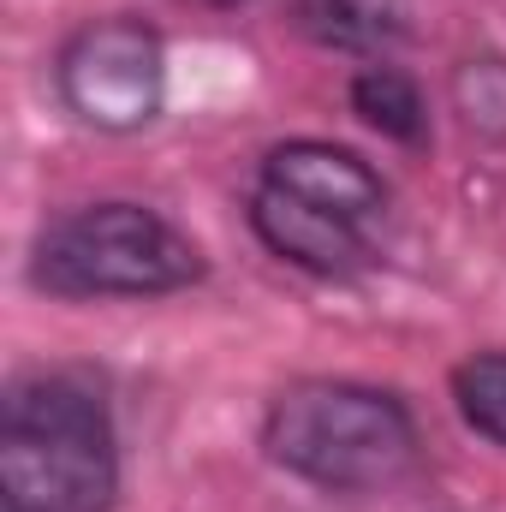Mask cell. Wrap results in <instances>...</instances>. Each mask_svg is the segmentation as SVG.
I'll return each instance as SVG.
<instances>
[{
    "mask_svg": "<svg viewBox=\"0 0 506 512\" xmlns=\"http://www.w3.org/2000/svg\"><path fill=\"white\" fill-rule=\"evenodd\" d=\"M262 459L322 495H387L423 465V423L399 387L358 376H298L256 423Z\"/></svg>",
    "mask_w": 506,
    "mask_h": 512,
    "instance_id": "cell-1",
    "label": "cell"
},
{
    "mask_svg": "<svg viewBox=\"0 0 506 512\" xmlns=\"http://www.w3.org/2000/svg\"><path fill=\"white\" fill-rule=\"evenodd\" d=\"M447 108L483 149H506V54L501 48H477V54L453 60Z\"/></svg>",
    "mask_w": 506,
    "mask_h": 512,
    "instance_id": "cell-9",
    "label": "cell"
},
{
    "mask_svg": "<svg viewBox=\"0 0 506 512\" xmlns=\"http://www.w3.org/2000/svg\"><path fill=\"white\" fill-rule=\"evenodd\" d=\"M179 6H203V12H239V6H251V0H179Z\"/></svg>",
    "mask_w": 506,
    "mask_h": 512,
    "instance_id": "cell-11",
    "label": "cell"
},
{
    "mask_svg": "<svg viewBox=\"0 0 506 512\" xmlns=\"http://www.w3.org/2000/svg\"><path fill=\"white\" fill-rule=\"evenodd\" d=\"M346 108L364 131H376L381 143L423 155L435 143V114H429V90L417 72H405L399 60H364L346 78Z\"/></svg>",
    "mask_w": 506,
    "mask_h": 512,
    "instance_id": "cell-8",
    "label": "cell"
},
{
    "mask_svg": "<svg viewBox=\"0 0 506 512\" xmlns=\"http://www.w3.org/2000/svg\"><path fill=\"white\" fill-rule=\"evenodd\" d=\"M245 221H251L256 245L274 262H286L310 280H340L346 286V280L370 274L381 262V245L370 227H352V221H340L328 209H310V203H298L274 185H256V179L251 197H245Z\"/></svg>",
    "mask_w": 506,
    "mask_h": 512,
    "instance_id": "cell-6",
    "label": "cell"
},
{
    "mask_svg": "<svg viewBox=\"0 0 506 512\" xmlns=\"http://www.w3.org/2000/svg\"><path fill=\"white\" fill-rule=\"evenodd\" d=\"M54 96L96 137H137L167 114V36L137 12H96L54 48Z\"/></svg>",
    "mask_w": 506,
    "mask_h": 512,
    "instance_id": "cell-4",
    "label": "cell"
},
{
    "mask_svg": "<svg viewBox=\"0 0 506 512\" xmlns=\"http://www.w3.org/2000/svg\"><path fill=\"white\" fill-rule=\"evenodd\" d=\"M447 393H453L459 423L477 441H489L495 453H506V346L459 358L453 376H447Z\"/></svg>",
    "mask_w": 506,
    "mask_h": 512,
    "instance_id": "cell-10",
    "label": "cell"
},
{
    "mask_svg": "<svg viewBox=\"0 0 506 512\" xmlns=\"http://www.w3.org/2000/svg\"><path fill=\"white\" fill-rule=\"evenodd\" d=\"M24 280L60 304H149L203 286L209 256L155 203L96 197L36 227Z\"/></svg>",
    "mask_w": 506,
    "mask_h": 512,
    "instance_id": "cell-3",
    "label": "cell"
},
{
    "mask_svg": "<svg viewBox=\"0 0 506 512\" xmlns=\"http://www.w3.org/2000/svg\"><path fill=\"white\" fill-rule=\"evenodd\" d=\"M256 185H274L310 209H328L352 227L376 233L393 209V191L381 179L376 161H364L358 149L334 143V137H280L256 155Z\"/></svg>",
    "mask_w": 506,
    "mask_h": 512,
    "instance_id": "cell-5",
    "label": "cell"
},
{
    "mask_svg": "<svg viewBox=\"0 0 506 512\" xmlns=\"http://www.w3.org/2000/svg\"><path fill=\"white\" fill-rule=\"evenodd\" d=\"M120 423L84 370H18L0 393V512H114Z\"/></svg>",
    "mask_w": 506,
    "mask_h": 512,
    "instance_id": "cell-2",
    "label": "cell"
},
{
    "mask_svg": "<svg viewBox=\"0 0 506 512\" xmlns=\"http://www.w3.org/2000/svg\"><path fill=\"white\" fill-rule=\"evenodd\" d=\"M292 30L340 60H393L411 42V0H286Z\"/></svg>",
    "mask_w": 506,
    "mask_h": 512,
    "instance_id": "cell-7",
    "label": "cell"
}]
</instances>
